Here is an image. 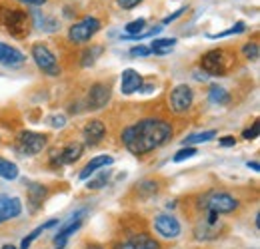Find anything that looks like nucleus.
Instances as JSON below:
<instances>
[{
  "instance_id": "nucleus-1",
  "label": "nucleus",
  "mask_w": 260,
  "mask_h": 249,
  "mask_svg": "<svg viewBox=\"0 0 260 249\" xmlns=\"http://www.w3.org/2000/svg\"><path fill=\"white\" fill-rule=\"evenodd\" d=\"M174 134V128L170 122L160 118H144L136 124L122 130L120 140L122 146L134 156L150 154L152 150H158L166 142H170Z\"/></svg>"
},
{
  "instance_id": "nucleus-2",
  "label": "nucleus",
  "mask_w": 260,
  "mask_h": 249,
  "mask_svg": "<svg viewBox=\"0 0 260 249\" xmlns=\"http://www.w3.org/2000/svg\"><path fill=\"white\" fill-rule=\"evenodd\" d=\"M234 66V54L224 48H214L202 54L200 68L204 70L206 76H226Z\"/></svg>"
},
{
  "instance_id": "nucleus-3",
  "label": "nucleus",
  "mask_w": 260,
  "mask_h": 249,
  "mask_svg": "<svg viewBox=\"0 0 260 249\" xmlns=\"http://www.w3.org/2000/svg\"><path fill=\"white\" fill-rule=\"evenodd\" d=\"M0 10H2L0 12V24L4 26V30L10 36H14V38H26L28 36L32 22H30V16L24 10L12 8V6L0 8Z\"/></svg>"
},
{
  "instance_id": "nucleus-4",
  "label": "nucleus",
  "mask_w": 260,
  "mask_h": 249,
  "mask_svg": "<svg viewBox=\"0 0 260 249\" xmlns=\"http://www.w3.org/2000/svg\"><path fill=\"white\" fill-rule=\"evenodd\" d=\"M238 205H240V201L226 191H212L204 197V201H200V208H204L206 212H212L216 216L232 214L238 210Z\"/></svg>"
},
{
  "instance_id": "nucleus-5",
  "label": "nucleus",
  "mask_w": 260,
  "mask_h": 249,
  "mask_svg": "<svg viewBox=\"0 0 260 249\" xmlns=\"http://www.w3.org/2000/svg\"><path fill=\"white\" fill-rule=\"evenodd\" d=\"M46 136L44 134H38V132H20L18 138H16V152L20 156H36L40 154L44 148H46Z\"/></svg>"
},
{
  "instance_id": "nucleus-6",
  "label": "nucleus",
  "mask_w": 260,
  "mask_h": 249,
  "mask_svg": "<svg viewBox=\"0 0 260 249\" xmlns=\"http://www.w3.org/2000/svg\"><path fill=\"white\" fill-rule=\"evenodd\" d=\"M32 58L36 66L48 74V76H58L60 74V64L56 60V56L52 54V50L46 44H34L32 46Z\"/></svg>"
},
{
  "instance_id": "nucleus-7",
  "label": "nucleus",
  "mask_w": 260,
  "mask_h": 249,
  "mask_svg": "<svg viewBox=\"0 0 260 249\" xmlns=\"http://www.w3.org/2000/svg\"><path fill=\"white\" fill-rule=\"evenodd\" d=\"M98 30H100V20L94 18V16H86L84 20H80V22H76V24L70 26L68 38H70V42H74V44H84V42H88Z\"/></svg>"
},
{
  "instance_id": "nucleus-8",
  "label": "nucleus",
  "mask_w": 260,
  "mask_h": 249,
  "mask_svg": "<svg viewBox=\"0 0 260 249\" xmlns=\"http://www.w3.org/2000/svg\"><path fill=\"white\" fill-rule=\"evenodd\" d=\"M114 249H160V243L146 231H132L114 243Z\"/></svg>"
},
{
  "instance_id": "nucleus-9",
  "label": "nucleus",
  "mask_w": 260,
  "mask_h": 249,
  "mask_svg": "<svg viewBox=\"0 0 260 249\" xmlns=\"http://www.w3.org/2000/svg\"><path fill=\"white\" fill-rule=\"evenodd\" d=\"M194 104V92L190 86L186 84H178L172 92H170V110L176 114H184L192 108Z\"/></svg>"
},
{
  "instance_id": "nucleus-10",
  "label": "nucleus",
  "mask_w": 260,
  "mask_h": 249,
  "mask_svg": "<svg viewBox=\"0 0 260 249\" xmlns=\"http://www.w3.org/2000/svg\"><path fill=\"white\" fill-rule=\"evenodd\" d=\"M86 214H88V210H86V208H80V210H76V212L68 218V221L58 229V233L54 235V245H56V249L64 247L66 241H68V237L82 225V221H84V216H86Z\"/></svg>"
},
{
  "instance_id": "nucleus-11",
  "label": "nucleus",
  "mask_w": 260,
  "mask_h": 249,
  "mask_svg": "<svg viewBox=\"0 0 260 249\" xmlns=\"http://www.w3.org/2000/svg\"><path fill=\"white\" fill-rule=\"evenodd\" d=\"M84 154V146L80 142H70L66 144L64 148L60 150H54L52 156H50V163L52 165H66V163H74L78 161L80 156Z\"/></svg>"
},
{
  "instance_id": "nucleus-12",
  "label": "nucleus",
  "mask_w": 260,
  "mask_h": 249,
  "mask_svg": "<svg viewBox=\"0 0 260 249\" xmlns=\"http://www.w3.org/2000/svg\"><path fill=\"white\" fill-rule=\"evenodd\" d=\"M154 229L164 239H176L182 233L180 221L174 216H168V214H160V216L154 218Z\"/></svg>"
},
{
  "instance_id": "nucleus-13",
  "label": "nucleus",
  "mask_w": 260,
  "mask_h": 249,
  "mask_svg": "<svg viewBox=\"0 0 260 249\" xmlns=\"http://www.w3.org/2000/svg\"><path fill=\"white\" fill-rule=\"evenodd\" d=\"M110 98H112L110 86L102 84V82H96V84L90 86V90L86 94V108L88 110H102V108H106Z\"/></svg>"
},
{
  "instance_id": "nucleus-14",
  "label": "nucleus",
  "mask_w": 260,
  "mask_h": 249,
  "mask_svg": "<svg viewBox=\"0 0 260 249\" xmlns=\"http://www.w3.org/2000/svg\"><path fill=\"white\" fill-rule=\"evenodd\" d=\"M20 214H22V201H20V197L0 193V225L4 221H10V219L18 218Z\"/></svg>"
},
{
  "instance_id": "nucleus-15",
  "label": "nucleus",
  "mask_w": 260,
  "mask_h": 249,
  "mask_svg": "<svg viewBox=\"0 0 260 249\" xmlns=\"http://www.w3.org/2000/svg\"><path fill=\"white\" fill-rule=\"evenodd\" d=\"M82 136H84V142H86V146H98L102 140H104V136H106V126L102 120H90L88 124L82 128Z\"/></svg>"
},
{
  "instance_id": "nucleus-16",
  "label": "nucleus",
  "mask_w": 260,
  "mask_h": 249,
  "mask_svg": "<svg viewBox=\"0 0 260 249\" xmlns=\"http://www.w3.org/2000/svg\"><path fill=\"white\" fill-rule=\"evenodd\" d=\"M142 84H144V78L136 70H132V68H126L122 72V76H120V92L124 94V96L140 92Z\"/></svg>"
},
{
  "instance_id": "nucleus-17",
  "label": "nucleus",
  "mask_w": 260,
  "mask_h": 249,
  "mask_svg": "<svg viewBox=\"0 0 260 249\" xmlns=\"http://www.w3.org/2000/svg\"><path fill=\"white\" fill-rule=\"evenodd\" d=\"M24 62H26V56L18 48L0 42V64H4L8 68H16V66H22Z\"/></svg>"
},
{
  "instance_id": "nucleus-18",
  "label": "nucleus",
  "mask_w": 260,
  "mask_h": 249,
  "mask_svg": "<svg viewBox=\"0 0 260 249\" xmlns=\"http://www.w3.org/2000/svg\"><path fill=\"white\" fill-rule=\"evenodd\" d=\"M112 157L110 156H96L92 157L86 165H84V170L80 172V180H88L92 174H96L98 170H102V168H106V165H112Z\"/></svg>"
},
{
  "instance_id": "nucleus-19",
  "label": "nucleus",
  "mask_w": 260,
  "mask_h": 249,
  "mask_svg": "<svg viewBox=\"0 0 260 249\" xmlns=\"http://www.w3.org/2000/svg\"><path fill=\"white\" fill-rule=\"evenodd\" d=\"M194 235L196 239H216L220 235V223H208V221H202L198 223V227L194 229Z\"/></svg>"
},
{
  "instance_id": "nucleus-20",
  "label": "nucleus",
  "mask_w": 260,
  "mask_h": 249,
  "mask_svg": "<svg viewBox=\"0 0 260 249\" xmlns=\"http://www.w3.org/2000/svg\"><path fill=\"white\" fill-rule=\"evenodd\" d=\"M176 42H178L176 38H154L148 48H150V52L156 54V56H166V54H170V50L176 46Z\"/></svg>"
},
{
  "instance_id": "nucleus-21",
  "label": "nucleus",
  "mask_w": 260,
  "mask_h": 249,
  "mask_svg": "<svg viewBox=\"0 0 260 249\" xmlns=\"http://www.w3.org/2000/svg\"><path fill=\"white\" fill-rule=\"evenodd\" d=\"M46 195H48V189L42 186V184H32V186H28V201H30L32 210H38V208L44 203Z\"/></svg>"
},
{
  "instance_id": "nucleus-22",
  "label": "nucleus",
  "mask_w": 260,
  "mask_h": 249,
  "mask_svg": "<svg viewBox=\"0 0 260 249\" xmlns=\"http://www.w3.org/2000/svg\"><path fill=\"white\" fill-rule=\"evenodd\" d=\"M54 225H58V218H54V219H48L46 223H42V225H38L34 231H30L24 239H22V243H20V247L18 249H28L30 245H32V241L40 235V233H44L46 229H50V227H54Z\"/></svg>"
},
{
  "instance_id": "nucleus-23",
  "label": "nucleus",
  "mask_w": 260,
  "mask_h": 249,
  "mask_svg": "<svg viewBox=\"0 0 260 249\" xmlns=\"http://www.w3.org/2000/svg\"><path fill=\"white\" fill-rule=\"evenodd\" d=\"M208 100L212 102V104H216V106H226L230 104V94H228L226 88H222V86H210V90H208Z\"/></svg>"
},
{
  "instance_id": "nucleus-24",
  "label": "nucleus",
  "mask_w": 260,
  "mask_h": 249,
  "mask_svg": "<svg viewBox=\"0 0 260 249\" xmlns=\"http://www.w3.org/2000/svg\"><path fill=\"white\" fill-rule=\"evenodd\" d=\"M34 24L38 28H42L44 32H56L60 28L58 22L52 16H46V14H40V12H34Z\"/></svg>"
},
{
  "instance_id": "nucleus-25",
  "label": "nucleus",
  "mask_w": 260,
  "mask_h": 249,
  "mask_svg": "<svg viewBox=\"0 0 260 249\" xmlns=\"http://www.w3.org/2000/svg\"><path fill=\"white\" fill-rule=\"evenodd\" d=\"M0 178L2 180H16L18 178V165L10 159L0 157Z\"/></svg>"
},
{
  "instance_id": "nucleus-26",
  "label": "nucleus",
  "mask_w": 260,
  "mask_h": 249,
  "mask_svg": "<svg viewBox=\"0 0 260 249\" xmlns=\"http://www.w3.org/2000/svg\"><path fill=\"white\" fill-rule=\"evenodd\" d=\"M158 189H160V186H158L154 180H144V182H140V184H138V187H136V193H138L140 197L148 199V197L156 195V193H158Z\"/></svg>"
},
{
  "instance_id": "nucleus-27",
  "label": "nucleus",
  "mask_w": 260,
  "mask_h": 249,
  "mask_svg": "<svg viewBox=\"0 0 260 249\" xmlns=\"http://www.w3.org/2000/svg\"><path fill=\"white\" fill-rule=\"evenodd\" d=\"M212 138H216V130H206V132L192 134V136L184 138L182 144H184V148H186V146H194V144H202V142H210Z\"/></svg>"
},
{
  "instance_id": "nucleus-28",
  "label": "nucleus",
  "mask_w": 260,
  "mask_h": 249,
  "mask_svg": "<svg viewBox=\"0 0 260 249\" xmlns=\"http://www.w3.org/2000/svg\"><path fill=\"white\" fill-rule=\"evenodd\" d=\"M108 180H110V170H102L100 174H98L96 178H92L90 182H88V189H100V187H104L106 184H108Z\"/></svg>"
},
{
  "instance_id": "nucleus-29",
  "label": "nucleus",
  "mask_w": 260,
  "mask_h": 249,
  "mask_svg": "<svg viewBox=\"0 0 260 249\" xmlns=\"http://www.w3.org/2000/svg\"><path fill=\"white\" fill-rule=\"evenodd\" d=\"M102 54V46H92L90 50H84V54H82V66H92V64L96 62V58Z\"/></svg>"
},
{
  "instance_id": "nucleus-30",
  "label": "nucleus",
  "mask_w": 260,
  "mask_h": 249,
  "mask_svg": "<svg viewBox=\"0 0 260 249\" xmlns=\"http://www.w3.org/2000/svg\"><path fill=\"white\" fill-rule=\"evenodd\" d=\"M242 54H244V58L246 60H252V62H256L260 58V48L256 42H248V44H244V48H242Z\"/></svg>"
},
{
  "instance_id": "nucleus-31",
  "label": "nucleus",
  "mask_w": 260,
  "mask_h": 249,
  "mask_svg": "<svg viewBox=\"0 0 260 249\" xmlns=\"http://www.w3.org/2000/svg\"><path fill=\"white\" fill-rule=\"evenodd\" d=\"M126 32H128V36H136V34H142L144 32V28H146V20L144 18H138V20H132V22H128L126 26Z\"/></svg>"
},
{
  "instance_id": "nucleus-32",
  "label": "nucleus",
  "mask_w": 260,
  "mask_h": 249,
  "mask_svg": "<svg viewBox=\"0 0 260 249\" xmlns=\"http://www.w3.org/2000/svg\"><path fill=\"white\" fill-rule=\"evenodd\" d=\"M246 30V24L244 22H236L232 28H228L224 32H218V34H210V38H224V36H230V34H240V32Z\"/></svg>"
},
{
  "instance_id": "nucleus-33",
  "label": "nucleus",
  "mask_w": 260,
  "mask_h": 249,
  "mask_svg": "<svg viewBox=\"0 0 260 249\" xmlns=\"http://www.w3.org/2000/svg\"><path fill=\"white\" fill-rule=\"evenodd\" d=\"M196 154H198V150L196 148H192V146H186V148H182L180 152H176L174 154V161H184V159H188V157H194Z\"/></svg>"
},
{
  "instance_id": "nucleus-34",
  "label": "nucleus",
  "mask_w": 260,
  "mask_h": 249,
  "mask_svg": "<svg viewBox=\"0 0 260 249\" xmlns=\"http://www.w3.org/2000/svg\"><path fill=\"white\" fill-rule=\"evenodd\" d=\"M258 130H260V124L254 122L252 128H248V130L242 132V138H244V140H256V138H258Z\"/></svg>"
},
{
  "instance_id": "nucleus-35",
  "label": "nucleus",
  "mask_w": 260,
  "mask_h": 249,
  "mask_svg": "<svg viewBox=\"0 0 260 249\" xmlns=\"http://www.w3.org/2000/svg\"><path fill=\"white\" fill-rule=\"evenodd\" d=\"M148 54H152L148 46H140V44H138V46L130 48V56H148Z\"/></svg>"
},
{
  "instance_id": "nucleus-36",
  "label": "nucleus",
  "mask_w": 260,
  "mask_h": 249,
  "mask_svg": "<svg viewBox=\"0 0 260 249\" xmlns=\"http://www.w3.org/2000/svg\"><path fill=\"white\" fill-rule=\"evenodd\" d=\"M48 124L52 126V128H62V126L66 124V118L60 114V116H50L48 118Z\"/></svg>"
},
{
  "instance_id": "nucleus-37",
  "label": "nucleus",
  "mask_w": 260,
  "mask_h": 249,
  "mask_svg": "<svg viewBox=\"0 0 260 249\" xmlns=\"http://www.w3.org/2000/svg\"><path fill=\"white\" fill-rule=\"evenodd\" d=\"M184 12H186V8H180V10H176L174 14H168V16H166V18L162 20V26H166V24H170V22H174V20H176L178 16H182Z\"/></svg>"
},
{
  "instance_id": "nucleus-38",
  "label": "nucleus",
  "mask_w": 260,
  "mask_h": 249,
  "mask_svg": "<svg viewBox=\"0 0 260 249\" xmlns=\"http://www.w3.org/2000/svg\"><path fill=\"white\" fill-rule=\"evenodd\" d=\"M142 0H116V4L118 6H122L124 10H130V8H134V6H138Z\"/></svg>"
},
{
  "instance_id": "nucleus-39",
  "label": "nucleus",
  "mask_w": 260,
  "mask_h": 249,
  "mask_svg": "<svg viewBox=\"0 0 260 249\" xmlns=\"http://www.w3.org/2000/svg\"><path fill=\"white\" fill-rule=\"evenodd\" d=\"M236 144V138L234 136H224V138H220V146L222 148H232Z\"/></svg>"
},
{
  "instance_id": "nucleus-40",
  "label": "nucleus",
  "mask_w": 260,
  "mask_h": 249,
  "mask_svg": "<svg viewBox=\"0 0 260 249\" xmlns=\"http://www.w3.org/2000/svg\"><path fill=\"white\" fill-rule=\"evenodd\" d=\"M18 2H22V4H28V6H42V4H46L48 0H18Z\"/></svg>"
},
{
  "instance_id": "nucleus-41",
  "label": "nucleus",
  "mask_w": 260,
  "mask_h": 249,
  "mask_svg": "<svg viewBox=\"0 0 260 249\" xmlns=\"http://www.w3.org/2000/svg\"><path fill=\"white\" fill-rule=\"evenodd\" d=\"M248 168H250V170H254V172H258L260 163H258V161H248Z\"/></svg>"
},
{
  "instance_id": "nucleus-42",
  "label": "nucleus",
  "mask_w": 260,
  "mask_h": 249,
  "mask_svg": "<svg viewBox=\"0 0 260 249\" xmlns=\"http://www.w3.org/2000/svg\"><path fill=\"white\" fill-rule=\"evenodd\" d=\"M84 249H104L102 245H98V243H90V245H86Z\"/></svg>"
},
{
  "instance_id": "nucleus-43",
  "label": "nucleus",
  "mask_w": 260,
  "mask_h": 249,
  "mask_svg": "<svg viewBox=\"0 0 260 249\" xmlns=\"http://www.w3.org/2000/svg\"><path fill=\"white\" fill-rule=\"evenodd\" d=\"M2 249H18V247H14V245H8V243H6V245H2Z\"/></svg>"
}]
</instances>
